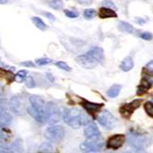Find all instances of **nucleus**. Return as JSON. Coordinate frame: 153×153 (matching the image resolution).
I'll return each mask as SVG.
<instances>
[{
	"mask_svg": "<svg viewBox=\"0 0 153 153\" xmlns=\"http://www.w3.org/2000/svg\"><path fill=\"white\" fill-rule=\"evenodd\" d=\"M44 15L49 19H51V20H55V18H54V16L52 15V14H51V13H44Z\"/></svg>",
	"mask_w": 153,
	"mask_h": 153,
	"instance_id": "nucleus-38",
	"label": "nucleus"
},
{
	"mask_svg": "<svg viewBox=\"0 0 153 153\" xmlns=\"http://www.w3.org/2000/svg\"><path fill=\"white\" fill-rule=\"evenodd\" d=\"M133 67H134V62L133 59L129 56L125 58L120 63V69L123 72H129L131 69H133Z\"/></svg>",
	"mask_w": 153,
	"mask_h": 153,
	"instance_id": "nucleus-16",
	"label": "nucleus"
},
{
	"mask_svg": "<svg viewBox=\"0 0 153 153\" xmlns=\"http://www.w3.org/2000/svg\"><path fill=\"white\" fill-rule=\"evenodd\" d=\"M97 120H98L101 126L107 130L115 128V127L117 124V119L115 117L113 114H111V112H109L108 110H104L103 112H101Z\"/></svg>",
	"mask_w": 153,
	"mask_h": 153,
	"instance_id": "nucleus-5",
	"label": "nucleus"
},
{
	"mask_svg": "<svg viewBox=\"0 0 153 153\" xmlns=\"http://www.w3.org/2000/svg\"><path fill=\"white\" fill-rule=\"evenodd\" d=\"M51 62L52 61L51 59H49V58H40V59L36 60L37 65H39V66H43V65L50 64V63H51Z\"/></svg>",
	"mask_w": 153,
	"mask_h": 153,
	"instance_id": "nucleus-32",
	"label": "nucleus"
},
{
	"mask_svg": "<svg viewBox=\"0 0 153 153\" xmlns=\"http://www.w3.org/2000/svg\"><path fill=\"white\" fill-rule=\"evenodd\" d=\"M64 110L62 111L60 107L55 105L54 103H48L46 105V113H47V122L49 123H55L59 121V119L62 117Z\"/></svg>",
	"mask_w": 153,
	"mask_h": 153,
	"instance_id": "nucleus-6",
	"label": "nucleus"
},
{
	"mask_svg": "<svg viewBox=\"0 0 153 153\" xmlns=\"http://www.w3.org/2000/svg\"><path fill=\"white\" fill-rule=\"evenodd\" d=\"M27 72L25 71V70H21V71H19L17 73V74L15 75V81L18 82H21L22 81H24L27 77Z\"/></svg>",
	"mask_w": 153,
	"mask_h": 153,
	"instance_id": "nucleus-24",
	"label": "nucleus"
},
{
	"mask_svg": "<svg viewBox=\"0 0 153 153\" xmlns=\"http://www.w3.org/2000/svg\"><path fill=\"white\" fill-rule=\"evenodd\" d=\"M31 20H32L33 24L38 27L39 30H47V25L44 23V21L41 19L38 18V17H33L31 19Z\"/></svg>",
	"mask_w": 153,
	"mask_h": 153,
	"instance_id": "nucleus-21",
	"label": "nucleus"
},
{
	"mask_svg": "<svg viewBox=\"0 0 153 153\" xmlns=\"http://www.w3.org/2000/svg\"><path fill=\"white\" fill-rule=\"evenodd\" d=\"M118 29L121 32H126V33H133L134 32V27L132 25H130L128 22L120 21L118 25Z\"/></svg>",
	"mask_w": 153,
	"mask_h": 153,
	"instance_id": "nucleus-20",
	"label": "nucleus"
},
{
	"mask_svg": "<svg viewBox=\"0 0 153 153\" xmlns=\"http://www.w3.org/2000/svg\"><path fill=\"white\" fill-rule=\"evenodd\" d=\"M96 15V12L94 9L93 8H88V9H85V12H83V16L86 19H93Z\"/></svg>",
	"mask_w": 153,
	"mask_h": 153,
	"instance_id": "nucleus-25",
	"label": "nucleus"
},
{
	"mask_svg": "<svg viewBox=\"0 0 153 153\" xmlns=\"http://www.w3.org/2000/svg\"><path fill=\"white\" fill-rule=\"evenodd\" d=\"M122 89V85H114L111 86L108 91H107V95L109 97H111V98H115V97H117L119 94H120V91Z\"/></svg>",
	"mask_w": 153,
	"mask_h": 153,
	"instance_id": "nucleus-19",
	"label": "nucleus"
},
{
	"mask_svg": "<svg viewBox=\"0 0 153 153\" xmlns=\"http://www.w3.org/2000/svg\"><path fill=\"white\" fill-rule=\"evenodd\" d=\"M56 66H58L60 69H62V70H64V71H67V72H71L72 71L71 67L64 62H57Z\"/></svg>",
	"mask_w": 153,
	"mask_h": 153,
	"instance_id": "nucleus-31",
	"label": "nucleus"
},
{
	"mask_svg": "<svg viewBox=\"0 0 153 153\" xmlns=\"http://www.w3.org/2000/svg\"><path fill=\"white\" fill-rule=\"evenodd\" d=\"M92 1H93V0H77V2H78L80 5H82V6H88V5H91V4H92Z\"/></svg>",
	"mask_w": 153,
	"mask_h": 153,
	"instance_id": "nucleus-35",
	"label": "nucleus"
},
{
	"mask_svg": "<svg viewBox=\"0 0 153 153\" xmlns=\"http://www.w3.org/2000/svg\"><path fill=\"white\" fill-rule=\"evenodd\" d=\"M125 140H126V137H125V135H122V134L114 135L108 140L106 146L108 149H117L123 146V144L125 143Z\"/></svg>",
	"mask_w": 153,
	"mask_h": 153,
	"instance_id": "nucleus-10",
	"label": "nucleus"
},
{
	"mask_svg": "<svg viewBox=\"0 0 153 153\" xmlns=\"http://www.w3.org/2000/svg\"><path fill=\"white\" fill-rule=\"evenodd\" d=\"M9 106L11 108V110L13 111L16 115H22L23 114V107H22V104H21V100L19 96H13L10 103H9Z\"/></svg>",
	"mask_w": 153,
	"mask_h": 153,
	"instance_id": "nucleus-12",
	"label": "nucleus"
},
{
	"mask_svg": "<svg viewBox=\"0 0 153 153\" xmlns=\"http://www.w3.org/2000/svg\"><path fill=\"white\" fill-rule=\"evenodd\" d=\"M135 110V108L132 106L131 104H126V105H123L120 109H119V112L120 114L122 115L123 117H126V118H128L130 117V116L132 115L133 111Z\"/></svg>",
	"mask_w": 153,
	"mask_h": 153,
	"instance_id": "nucleus-17",
	"label": "nucleus"
},
{
	"mask_svg": "<svg viewBox=\"0 0 153 153\" xmlns=\"http://www.w3.org/2000/svg\"><path fill=\"white\" fill-rule=\"evenodd\" d=\"M20 64L22 66H26V67H34L35 66V64L32 62H21Z\"/></svg>",
	"mask_w": 153,
	"mask_h": 153,
	"instance_id": "nucleus-37",
	"label": "nucleus"
},
{
	"mask_svg": "<svg viewBox=\"0 0 153 153\" xmlns=\"http://www.w3.org/2000/svg\"><path fill=\"white\" fill-rule=\"evenodd\" d=\"M140 37L141 39H145V40H150V39H152L153 35H152L150 32H143V33H141V34L140 35Z\"/></svg>",
	"mask_w": 153,
	"mask_h": 153,
	"instance_id": "nucleus-34",
	"label": "nucleus"
},
{
	"mask_svg": "<svg viewBox=\"0 0 153 153\" xmlns=\"http://www.w3.org/2000/svg\"><path fill=\"white\" fill-rule=\"evenodd\" d=\"M152 85H153V72L150 73L149 71L146 75H143V78L140 82V87H138L137 94L138 95L145 94Z\"/></svg>",
	"mask_w": 153,
	"mask_h": 153,
	"instance_id": "nucleus-8",
	"label": "nucleus"
},
{
	"mask_svg": "<svg viewBox=\"0 0 153 153\" xmlns=\"http://www.w3.org/2000/svg\"><path fill=\"white\" fill-rule=\"evenodd\" d=\"M27 113L30 115L36 121L39 123H45L47 122V113L45 110H39L34 108L31 105H29L27 107Z\"/></svg>",
	"mask_w": 153,
	"mask_h": 153,
	"instance_id": "nucleus-9",
	"label": "nucleus"
},
{
	"mask_svg": "<svg viewBox=\"0 0 153 153\" xmlns=\"http://www.w3.org/2000/svg\"><path fill=\"white\" fill-rule=\"evenodd\" d=\"M99 17L101 19H110V18H117V15L116 13V10L103 7L99 10Z\"/></svg>",
	"mask_w": 153,
	"mask_h": 153,
	"instance_id": "nucleus-15",
	"label": "nucleus"
},
{
	"mask_svg": "<svg viewBox=\"0 0 153 153\" xmlns=\"http://www.w3.org/2000/svg\"><path fill=\"white\" fill-rule=\"evenodd\" d=\"M13 117L7 111H1L0 112V128H4L8 127L12 123Z\"/></svg>",
	"mask_w": 153,
	"mask_h": 153,
	"instance_id": "nucleus-14",
	"label": "nucleus"
},
{
	"mask_svg": "<svg viewBox=\"0 0 153 153\" xmlns=\"http://www.w3.org/2000/svg\"><path fill=\"white\" fill-rule=\"evenodd\" d=\"M102 6L105 7H108V8H111V9L117 10V7H116L115 3L112 1V0H104V1H102Z\"/></svg>",
	"mask_w": 153,
	"mask_h": 153,
	"instance_id": "nucleus-28",
	"label": "nucleus"
},
{
	"mask_svg": "<svg viewBox=\"0 0 153 153\" xmlns=\"http://www.w3.org/2000/svg\"><path fill=\"white\" fill-rule=\"evenodd\" d=\"M8 141H9V135L7 134V132H6L1 128L0 129V145H1V147H6Z\"/></svg>",
	"mask_w": 153,
	"mask_h": 153,
	"instance_id": "nucleus-22",
	"label": "nucleus"
},
{
	"mask_svg": "<svg viewBox=\"0 0 153 153\" xmlns=\"http://www.w3.org/2000/svg\"><path fill=\"white\" fill-rule=\"evenodd\" d=\"M8 0H0V5H4L6 3H7Z\"/></svg>",
	"mask_w": 153,
	"mask_h": 153,
	"instance_id": "nucleus-40",
	"label": "nucleus"
},
{
	"mask_svg": "<svg viewBox=\"0 0 153 153\" xmlns=\"http://www.w3.org/2000/svg\"><path fill=\"white\" fill-rule=\"evenodd\" d=\"M64 14L70 19H75L79 16V13L76 10H70V9H65Z\"/></svg>",
	"mask_w": 153,
	"mask_h": 153,
	"instance_id": "nucleus-29",
	"label": "nucleus"
},
{
	"mask_svg": "<svg viewBox=\"0 0 153 153\" xmlns=\"http://www.w3.org/2000/svg\"><path fill=\"white\" fill-rule=\"evenodd\" d=\"M25 83H26V86L27 88H33L36 86V83H35V81L33 80L32 77L29 76V77H26L25 79Z\"/></svg>",
	"mask_w": 153,
	"mask_h": 153,
	"instance_id": "nucleus-30",
	"label": "nucleus"
},
{
	"mask_svg": "<svg viewBox=\"0 0 153 153\" xmlns=\"http://www.w3.org/2000/svg\"><path fill=\"white\" fill-rule=\"evenodd\" d=\"M83 134H85V137L87 140H94V138L100 137V131L96 125L94 123L86 125V128H85Z\"/></svg>",
	"mask_w": 153,
	"mask_h": 153,
	"instance_id": "nucleus-11",
	"label": "nucleus"
},
{
	"mask_svg": "<svg viewBox=\"0 0 153 153\" xmlns=\"http://www.w3.org/2000/svg\"><path fill=\"white\" fill-rule=\"evenodd\" d=\"M104 60V51L100 47H93L86 53L76 57L79 65L85 69H94Z\"/></svg>",
	"mask_w": 153,
	"mask_h": 153,
	"instance_id": "nucleus-1",
	"label": "nucleus"
},
{
	"mask_svg": "<svg viewBox=\"0 0 153 153\" xmlns=\"http://www.w3.org/2000/svg\"><path fill=\"white\" fill-rule=\"evenodd\" d=\"M144 108H145V110H146L147 114H148L149 117H153V103H152V102H147V103H145Z\"/></svg>",
	"mask_w": 153,
	"mask_h": 153,
	"instance_id": "nucleus-27",
	"label": "nucleus"
},
{
	"mask_svg": "<svg viewBox=\"0 0 153 153\" xmlns=\"http://www.w3.org/2000/svg\"><path fill=\"white\" fill-rule=\"evenodd\" d=\"M81 104H82V105L83 107H85V108L86 109L87 112L90 113V114H94V113L97 112V111H99V110L102 108V106L104 105H102V104L92 103V102L87 101V100H85V99H82V100L81 101Z\"/></svg>",
	"mask_w": 153,
	"mask_h": 153,
	"instance_id": "nucleus-13",
	"label": "nucleus"
},
{
	"mask_svg": "<svg viewBox=\"0 0 153 153\" xmlns=\"http://www.w3.org/2000/svg\"><path fill=\"white\" fill-rule=\"evenodd\" d=\"M0 78H4L7 81L8 83L15 81V74L11 73L10 71H7L6 69H3L0 67Z\"/></svg>",
	"mask_w": 153,
	"mask_h": 153,
	"instance_id": "nucleus-18",
	"label": "nucleus"
},
{
	"mask_svg": "<svg viewBox=\"0 0 153 153\" xmlns=\"http://www.w3.org/2000/svg\"><path fill=\"white\" fill-rule=\"evenodd\" d=\"M128 144L137 149H144L150 144V138L149 136L131 131L128 134Z\"/></svg>",
	"mask_w": 153,
	"mask_h": 153,
	"instance_id": "nucleus-3",
	"label": "nucleus"
},
{
	"mask_svg": "<svg viewBox=\"0 0 153 153\" xmlns=\"http://www.w3.org/2000/svg\"><path fill=\"white\" fill-rule=\"evenodd\" d=\"M44 135H45V137L50 142L60 143L63 140V138L65 137V131L62 126L52 125V126L47 128Z\"/></svg>",
	"mask_w": 153,
	"mask_h": 153,
	"instance_id": "nucleus-4",
	"label": "nucleus"
},
{
	"mask_svg": "<svg viewBox=\"0 0 153 153\" xmlns=\"http://www.w3.org/2000/svg\"><path fill=\"white\" fill-rule=\"evenodd\" d=\"M62 119L68 126L76 129L82 126H86L90 122L89 117L83 111L76 107L65 109L62 115Z\"/></svg>",
	"mask_w": 153,
	"mask_h": 153,
	"instance_id": "nucleus-2",
	"label": "nucleus"
},
{
	"mask_svg": "<svg viewBox=\"0 0 153 153\" xmlns=\"http://www.w3.org/2000/svg\"><path fill=\"white\" fill-rule=\"evenodd\" d=\"M50 7L55 10H60L63 7V3L62 0H51L50 2Z\"/></svg>",
	"mask_w": 153,
	"mask_h": 153,
	"instance_id": "nucleus-23",
	"label": "nucleus"
},
{
	"mask_svg": "<svg viewBox=\"0 0 153 153\" xmlns=\"http://www.w3.org/2000/svg\"><path fill=\"white\" fill-rule=\"evenodd\" d=\"M136 22L137 23H140V24H144L145 23V20L142 19H140V18H137L136 19Z\"/></svg>",
	"mask_w": 153,
	"mask_h": 153,
	"instance_id": "nucleus-39",
	"label": "nucleus"
},
{
	"mask_svg": "<svg viewBox=\"0 0 153 153\" xmlns=\"http://www.w3.org/2000/svg\"><path fill=\"white\" fill-rule=\"evenodd\" d=\"M104 147V140L102 138H94V140H87L80 145L81 150L85 152H97Z\"/></svg>",
	"mask_w": 153,
	"mask_h": 153,
	"instance_id": "nucleus-7",
	"label": "nucleus"
},
{
	"mask_svg": "<svg viewBox=\"0 0 153 153\" xmlns=\"http://www.w3.org/2000/svg\"><path fill=\"white\" fill-rule=\"evenodd\" d=\"M39 152H51L52 151V146L50 142H44L39 147Z\"/></svg>",
	"mask_w": 153,
	"mask_h": 153,
	"instance_id": "nucleus-26",
	"label": "nucleus"
},
{
	"mask_svg": "<svg viewBox=\"0 0 153 153\" xmlns=\"http://www.w3.org/2000/svg\"><path fill=\"white\" fill-rule=\"evenodd\" d=\"M131 105H132V106L135 108V109H137V107H140V104H141V100H134L132 103H130Z\"/></svg>",
	"mask_w": 153,
	"mask_h": 153,
	"instance_id": "nucleus-36",
	"label": "nucleus"
},
{
	"mask_svg": "<svg viewBox=\"0 0 153 153\" xmlns=\"http://www.w3.org/2000/svg\"><path fill=\"white\" fill-rule=\"evenodd\" d=\"M7 109V102L4 98H0V112L6 111Z\"/></svg>",
	"mask_w": 153,
	"mask_h": 153,
	"instance_id": "nucleus-33",
	"label": "nucleus"
}]
</instances>
